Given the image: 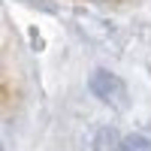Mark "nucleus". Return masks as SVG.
<instances>
[{
	"mask_svg": "<svg viewBox=\"0 0 151 151\" xmlns=\"http://www.w3.org/2000/svg\"><path fill=\"white\" fill-rule=\"evenodd\" d=\"M94 151H121V136L115 127H100L94 136Z\"/></svg>",
	"mask_w": 151,
	"mask_h": 151,
	"instance_id": "f03ea898",
	"label": "nucleus"
},
{
	"mask_svg": "<svg viewBox=\"0 0 151 151\" xmlns=\"http://www.w3.org/2000/svg\"><path fill=\"white\" fill-rule=\"evenodd\" d=\"M121 151H151V139L142 133H130L121 139Z\"/></svg>",
	"mask_w": 151,
	"mask_h": 151,
	"instance_id": "7ed1b4c3",
	"label": "nucleus"
},
{
	"mask_svg": "<svg viewBox=\"0 0 151 151\" xmlns=\"http://www.w3.org/2000/svg\"><path fill=\"white\" fill-rule=\"evenodd\" d=\"M88 88H91V94L100 100V103H106L112 109H124L127 106V85H124L115 73L109 70H94L91 79H88Z\"/></svg>",
	"mask_w": 151,
	"mask_h": 151,
	"instance_id": "f257e3e1",
	"label": "nucleus"
}]
</instances>
